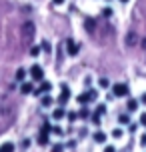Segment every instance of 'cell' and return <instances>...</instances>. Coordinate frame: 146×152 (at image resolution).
I'll return each instance as SVG.
<instances>
[{
    "instance_id": "obj_1",
    "label": "cell",
    "mask_w": 146,
    "mask_h": 152,
    "mask_svg": "<svg viewBox=\"0 0 146 152\" xmlns=\"http://www.w3.org/2000/svg\"><path fill=\"white\" fill-rule=\"evenodd\" d=\"M94 100H98V92L92 90V88L76 96V102H78V104H82V106H84V104H90V102H94Z\"/></svg>"
},
{
    "instance_id": "obj_2",
    "label": "cell",
    "mask_w": 146,
    "mask_h": 152,
    "mask_svg": "<svg viewBox=\"0 0 146 152\" xmlns=\"http://www.w3.org/2000/svg\"><path fill=\"white\" fill-rule=\"evenodd\" d=\"M128 92H130V88H128V84H124V82H118L112 86V96H116V98H126Z\"/></svg>"
},
{
    "instance_id": "obj_3",
    "label": "cell",
    "mask_w": 146,
    "mask_h": 152,
    "mask_svg": "<svg viewBox=\"0 0 146 152\" xmlns=\"http://www.w3.org/2000/svg\"><path fill=\"white\" fill-rule=\"evenodd\" d=\"M28 74H30V80H34V82H42L44 80V70H42L40 64H32Z\"/></svg>"
},
{
    "instance_id": "obj_4",
    "label": "cell",
    "mask_w": 146,
    "mask_h": 152,
    "mask_svg": "<svg viewBox=\"0 0 146 152\" xmlns=\"http://www.w3.org/2000/svg\"><path fill=\"white\" fill-rule=\"evenodd\" d=\"M50 130H52V126H50V124H44V126H42V130H40V134H38V138H36V140H38V144L40 146H46L48 142H50Z\"/></svg>"
},
{
    "instance_id": "obj_5",
    "label": "cell",
    "mask_w": 146,
    "mask_h": 152,
    "mask_svg": "<svg viewBox=\"0 0 146 152\" xmlns=\"http://www.w3.org/2000/svg\"><path fill=\"white\" fill-rule=\"evenodd\" d=\"M80 52V44L74 42V38H66V54L68 56H78Z\"/></svg>"
},
{
    "instance_id": "obj_6",
    "label": "cell",
    "mask_w": 146,
    "mask_h": 152,
    "mask_svg": "<svg viewBox=\"0 0 146 152\" xmlns=\"http://www.w3.org/2000/svg\"><path fill=\"white\" fill-rule=\"evenodd\" d=\"M68 100H70V86L68 84H62L60 86V94H58V104L64 106Z\"/></svg>"
},
{
    "instance_id": "obj_7",
    "label": "cell",
    "mask_w": 146,
    "mask_h": 152,
    "mask_svg": "<svg viewBox=\"0 0 146 152\" xmlns=\"http://www.w3.org/2000/svg\"><path fill=\"white\" fill-rule=\"evenodd\" d=\"M52 90V82H48V80H42L40 82L38 88H34V92L32 94H36V96H42V94H48V92Z\"/></svg>"
},
{
    "instance_id": "obj_8",
    "label": "cell",
    "mask_w": 146,
    "mask_h": 152,
    "mask_svg": "<svg viewBox=\"0 0 146 152\" xmlns=\"http://www.w3.org/2000/svg\"><path fill=\"white\" fill-rule=\"evenodd\" d=\"M106 132H104V130H96V132H94L92 134V140L94 142H96V144H106Z\"/></svg>"
},
{
    "instance_id": "obj_9",
    "label": "cell",
    "mask_w": 146,
    "mask_h": 152,
    "mask_svg": "<svg viewBox=\"0 0 146 152\" xmlns=\"http://www.w3.org/2000/svg\"><path fill=\"white\" fill-rule=\"evenodd\" d=\"M66 114H68V112H66V108H64V106H58V108L52 112V120L60 122L62 118H66Z\"/></svg>"
},
{
    "instance_id": "obj_10",
    "label": "cell",
    "mask_w": 146,
    "mask_h": 152,
    "mask_svg": "<svg viewBox=\"0 0 146 152\" xmlns=\"http://www.w3.org/2000/svg\"><path fill=\"white\" fill-rule=\"evenodd\" d=\"M20 92H22L24 96L32 94V92H34V84H32V80H30V82H26V80H24V82L20 84Z\"/></svg>"
},
{
    "instance_id": "obj_11",
    "label": "cell",
    "mask_w": 146,
    "mask_h": 152,
    "mask_svg": "<svg viewBox=\"0 0 146 152\" xmlns=\"http://www.w3.org/2000/svg\"><path fill=\"white\" fill-rule=\"evenodd\" d=\"M138 106H140V100L128 98V102H126V110H128V112H136V110H138Z\"/></svg>"
},
{
    "instance_id": "obj_12",
    "label": "cell",
    "mask_w": 146,
    "mask_h": 152,
    "mask_svg": "<svg viewBox=\"0 0 146 152\" xmlns=\"http://www.w3.org/2000/svg\"><path fill=\"white\" fill-rule=\"evenodd\" d=\"M52 96H48V94H42V96H40V104H42V106L44 108H50L52 106Z\"/></svg>"
},
{
    "instance_id": "obj_13",
    "label": "cell",
    "mask_w": 146,
    "mask_h": 152,
    "mask_svg": "<svg viewBox=\"0 0 146 152\" xmlns=\"http://www.w3.org/2000/svg\"><path fill=\"white\" fill-rule=\"evenodd\" d=\"M110 136L114 138V140H122V138H124V130H122V126H118V128H114L112 132H110Z\"/></svg>"
},
{
    "instance_id": "obj_14",
    "label": "cell",
    "mask_w": 146,
    "mask_h": 152,
    "mask_svg": "<svg viewBox=\"0 0 146 152\" xmlns=\"http://www.w3.org/2000/svg\"><path fill=\"white\" fill-rule=\"evenodd\" d=\"M26 74H28V70H26V68H18V70H16V74H14V78L18 80V82H24Z\"/></svg>"
},
{
    "instance_id": "obj_15",
    "label": "cell",
    "mask_w": 146,
    "mask_h": 152,
    "mask_svg": "<svg viewBox=\"0 0 146 152\" xmlns=\"http://www.w3.org/2000/svg\"><path fill=\"white\" fill-rule=\"evenodd\" d=\"M14 150H16L14 142H4V144L0 146V152H14Z\"/></svg>"
},
{
    "instance_id": "obj_16",
    "label": "cell",
    "mask_w": 146,
    "mask_h": 152,
    "mask_svg": "<svg viewBox=\"0 0 146 152\" xmlns=\"http://www.w3.org/2000/svg\"><path fill=\"white\" fill-rule=\"evenodd\" d=\"M84 118H90V110L86 108V104L78 110V120H84Z\"/></svg>"
},
{
    "instance_id": "obj_17",
    "label": "cell",
    "mask_w": 146,
    "mask_h": 152,
    "mask_svg": "<svg viewBox=\"0 0 146 152\" xmlns=\"http://www.w3.org/2000/svg\"><path fill=\"white\" fill-rule=\"evenodd\" d=\"M100 116H102V114H98L96 110H94V112L90 114V122H92L94 126H100V122H102V118H100Z\"/></svg>"
},
{
    "instance_id": "obj_18",
    "label": "cell",
    "mask_w": 146,
    "mask_h": 152,
    "mask_svg": "<svg viewBox=\"0 0 146 152\" xmlns=\"http://www.w3.org/2000/svg\"><path fill=\"white\" fill-rule=\"evenodd\" d=\"M118 124H120V126H128V124H130V116H128V114H120V116H118Z\"/></svg>"
},
{
    "instance_id": "obj_19",
    "label": "cell",
    "mask_w": 146,
    "mask_h": 152,
    "mask_svg": "<svg viewBox=\"0 0 146 152\" xmlns=\"http://www.w3.org/2000/svg\"><path fill=\"white\" fill-rule=\"evenodd\" d=\"M40 48H42V52H46V54L52 52V44H50L48 40H42V42H40Z\"/></svg>"
},
{
    "instance_id": "obj_20",
    "label": "cell",
    "mask_w": 146,
    "mask_h": 152,
    "mask_svg": "<svg viewBox=\"0 0 146 152\" xmlns=\"http://www.w3.org/2000/svg\"><path fill=\"white\" fill-rule=\"evenodd\" d=\"M40 54H42V48H40V44H38V46H32V48H30V56H32V58H38Z\"/></svg>"
},
{
    "instance_id": "obj_21",
    "label": "cell",
    "mask_w": 146,
    "mask_h": 152,
    "mask_svg": "<svg viewBox=\"0 0 146 152\" xmlns=\"http://www.w3.org/2000/svg\"><path fill=\"white\" fill-rule=\"evenodd\" d=\"M98 86L102 88V90H108V88H110V80H108V78H100V80H98Z\"/></svg>"
},
{
    "instance_id": "obj_22",
    "label": "cell",
    "mask_w": 146,
    "mask_h": 152,
    "mask_svg": "<svg viewBox=\"0 0 146 152\" xmlns=\"http://www.w3.org/2000/svg\"><path fill=\"white\" fill-rule=\"evenodd\" d=\"M50 134H54V136H64V130H62L60 126H52V130H50Z\"/></svg>"
},
{
    "instance_id": "obj_23",
    "label": "cell",
    "mask_w": 146,
    "mask_h": 152,
    "mask_svg": "<svg viewBox=\"0 0 146 152\" xmlns=\"http://www.w3.org/2000/svg\"><path fill=\"white\" fill-rule=\"evenodd\" d=\"M66 118H68L70 122H76L78 120V112H68V114H66Z\"/></svg>"
},
{
    "instance_id": "obj_24",
    "label": "cell",
    "mask_w": 146,
    "mask_h": 152,
    "mask_svg": "<svg viewBox=\"0 0 146 152\" xmlns=\"http://www.w3.org/2000/svg\"><path fill=\"white\" fill-rule=\"evenodd\" d=\"M138 142H140V146H142V148H146V132H142V134H140Z\"/></svg>"
},
{
    "instance_id": "obj_25",
    "label": "cell",
    "mask_w": 146,
    "mask_h": 152,
    "mask_svg": "<svg viewBox=\"0 0 146 152\" xmlns=\"http://www.w3.org/2000/svg\"><path fill=\"white\" fill-rule=\"evenodd\" d=\"M50 152H64V144H54Z\"/></svg>"
},
{
    "instance_id": "obj_26",
    "label": "cell",
    "mask_w": 146,
    "mask_h": 152,
    "mask_svg": "<svg viewBox=\"0 0 146 152\" xmlns=\"http://www.w3.org/2000/svg\"><path fill=\"white\" fill-rule=\"evenodd\" d=\"M102 14H104V16H106V18H110V16H112V8H102Z\"/></svg>"
},
{
    "instance_id": "obj_27",
    "label": "cell",
    "mask_w": 146,
    "mask_h": 152,
    "mask_svg": "<svg viewBox=\"0 0 146 152\" xmlns=\"http://www.w3.org/2000/svg\"><path fill=\"white\" fill-rule=\"evenodd\" d=\"M96 112H98V114H104V112H106V106H104V104H100V106L96 108Z\"/></svg>"
},
{
    "instance_id": "obj_28",
    "label": "cell",
    "mask_w": 146,
    "mask_h": 152,
    "mask_svg": "<svg viewBox=\"0 0 146 152\" xmlns=\"http://www.w3.org/2000/svg\"><path fill=\"white\" fill-rule=\"evenodd\" d=\"M64 2H66V0H52V4H54V6H62Z\"/></svg>"
},
{
    "instance_id": "obj_29",
    "label": "cell",
    "mask_w": 146,
    "mask_h": 152,
    "mask_svg": "<svg viewBox=\"0 0 146 152\" xmlns=\"http://www.w3.org/2000/svg\"><path fill=\"white\" fill-rule=\"evenodd\" d=\"M104 152H116L114 146H104Z\"/></svg>"
},
{
    "instance_id": "obj_30",
    "label": "cell",
    "mask_w": 146,
    "mask_h": 152,
    "mask_svg": "<svg viewBox=\"0 0 146 152\" xmlns=\"http://www.w3.org/2000/svg\"><path fill=\"white\" fill-rule=\"evenodd\" d=\"M140 124H142V126H146V112L140 116Z\"/></svg>"
},
{
    "instance_id": "obj_31",
    "label": "cell",
    "mask_w": 146,
    "mask_h": 152,
    "mask_svg": "<svg viewBox=\"0 0 146 152\" xmlns=\"http://www.w3.org/2000/svg\"><path fill=\"white\" fill-rule=\"evenodd\" d=\"M140 102H142V104H146V92H142V94H140Z\"/></svg>"
},
{
    "instance_id": "obj_32",
    "label": "cell",
    "mask_w": 146,
    "mask_h": 152,
    "mask_svg": "<svg viewBox=\"0 0 146 152\" xmlns=\"http://www.w3.org/2000/svg\"><path fill=\"white\" fill-rule=\"evenodd\" d=\"M120 2H122V4H126V2H130V0H120Z\"/></svg>"
}]
</instances>
